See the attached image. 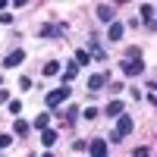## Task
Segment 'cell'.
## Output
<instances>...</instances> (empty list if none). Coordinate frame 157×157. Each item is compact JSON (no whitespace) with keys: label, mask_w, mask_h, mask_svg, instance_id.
Wrapping results in <instances>:
<instances>
[{"label":"cell","mask_w":157,"mask_h":157,"mask_svg":"<svg viewBox=\"0 0 157 157\" xmlns=\"http://www.w3.org/2000/svg\"><path fill=\"white\" fill-rule=\"evenodd\" d=\"M69 94H72V88H69V85H63V88H57V91H47V98H44V101H47V107H60V104L66 101Z\"/></svg>","instance_id":"7a4b0ae2"},{"label":"cell","mask_w":157,"mask_h":157,"mask_svg":"<svg viewBox=\"0 0 157 157\" xmlns=\"http://www.w3.org/2000/svg\"><path fill=\"white\" fill-rule=\"evenodd\" d=\"M98 19H101V22H113V6L101 3V6H98Z\"/></svg>","instance_id":"ba28073f"},{"label":"cell","mask_w":157,"mask_h":157,"mask_svg":"<svg viewBox=\"0 0 157 157\" xmlns=\"http://www.w3.org/2000/svg\"><path fill=\"white\" fill-rule=\"evenodd\" d=\"M22 60H25V50H13V54H6L3 66H6V69H16V66H19Z\"/></svg>","instance_id":"5b68a950"},{"label":"cell","mask_w":157,"mask_h":157,"mask_svg":"<svg viewBox=\"0 0 157 157\" xmlns=\"http://www.w3.org/2000/svg\"><path fill=\"white\" fill-rule=\"evenodd\" d=\"M141 16H145V22H151V19H154V6L145 3V6H141Z\"/></svg>","instance_id":"5bb4252c"},{"label":"cell","mask_w":157,"mask_h":157,"mask_svg":"<svg viewBox=\"0 0 157 157\" xmlns=\"http://www.w3.org/2000/svg\"><path fill=\"white\" fill-rule=\"evenodd\" d=\"M123 32H126L123 22H110V32L107 35H110V41H123Z\"/></svg>","instance_id":"52a82bcc"},{"label":"cell","mask_w":157,"mask_h":157,"mask_svg":"<svg viewBox=\"0 0 157 157\" xmlns=\"http://www.w3.org/2000/svg\"><path fill=\"white\" fill-rule=\"evenodd\" d=\"M85 63H88V50H78L75 54V66H85Z\"/></svg>","instance_id":"9a60e30c"},{"label":"cell","mask_w":157,"mask_h":157,"mask_svg":"<svg viewBox=\"0 0 157 157\" xmlns=\"http://www.w3.org/2000/svg\"><path fill=\"white\" fill-rule=\"evenodd\" d=\"M41 141H44L47 148H54V145H57V132H54V129H44V132H41Z\"/></svg>","instance_id":"30bf717a"},{"label":"cell","mask_w":157,"mask_h":157,"mask_svg":"<svg viewBox=\"0 0 157 157\" xmlns=\"http://www.w3.org/2000/svg\"><path fill=\"white\" fill-rule=\"evenodd\" d=\"M60 72V63H44V75H57Z\"/></svg>","instance_id":"4fadbf2b"},{"label":"cell","mask_w":157,"mask_h":157,"mask_svg":"<svg viewBox=\"0 0 157 157\" xmlns=\"http://www.w3.org/2000/svg\"><path fill=\"white\" fill-rule=\"evenodd\" d=\"M44 157H54V154H44Z\"/></svg>","instance_id":"7402d4cb"},{"label":"cell","mask_w":157,"mask_h":157,"mask_svg":"<svg viewBox=\"0 0 157 157\" xmlns=\"http://www.w3.org/2000/svg\"><path fill=\"white\" fill-rule=\"evenodd\" d=\"M13 132H16V135H29V132H32V126L25 123V120H16V126H13Z\"/></svg>","instance_id":"8fae6325"},{"label":"cell","mask_w":157,"mask_h":157,"mask_svg":"<svg viewBox=\"0 0 157 157\" xmlns=\"http://www.w3.org/2000/svg\"><path fill=\"white\" fill-rule=\"evenodd\" d=\"M88 151H91V157H107V138H91Z\"/></svg>","instance_id":"3957f363"},{"label":"cell","mask_w":157,"mask_h":157,"mask_svg":"<svg viewBox=\"0 0 157 157\" xmlns=\"http://www.w3.org/2000/svg\"><path fill=\"white\" fill-rule=\"evenodd\" d=\"M75 72H78V66H75V63H72V66H69L66 72H63V75H66V82H69V78H75Z\"/></svg>","instance_id":"ac0fdd59"},{"label":"cell","mask_w":157,"mask_h":157,"mask_svg":"<svg viewBox=\"0 0 157 157\" xmlns=\"http://www.w3.org/2000/svg\"><path fill=\"white\" fill-rule=\"evenodd\" d=\"M10 113H22V104L19 101H10Z\"/></svg>","instance_id":"d6986e66"},{"label":"cell","mask_w":157,"mask_h":157,"mask_svg":"<svg viewBox=\"0 0 157 157\" xmlns=\"http://www.w3.org/2000/svg\"><path fill=\"white\" fill-rule=\"evenodd\" d=\"M98 113H101L98 107H88V110H85V120H94V116H98Z\"/></svg>","instance_id":"ffe728a7"},{"label":"cell","mask_w":157,"mask_h":157,"mask_svg":"<svg viewBox=\"0 0 157 157\" xmlns=\"http://www.w3.org/2000/svg\"><path fill=\"white\" fill-rule=\"evenodd\" d=\"M10 145H13V135H6V132H3V135H0V151L10 148Z\"/></svg>","instance_id":"e0dca14e"},{"label":"cell","mask_w":157,"mask_h":157,"mask_svg":"<svg viewBox=\"0 0 157 157\" xmlns=\"http://www.w3.org/2000/svg\"><path fill=\"white\" fill-rule=\"evenodd\" d=\"M116 120H120V123H116V132H113L110 138H113V141H123V138L135 129V123H132V116H126V113H123V116H116Z\"/></svg>","instance_id":"6da1fadb"},{"label":"cell","mask_w":157,"mask_h":157,"mask_svg":"<svg viewBox=\"0 0 157 157\" xmlns=\"http://www.w3.org/2000/svg\"><path fill=\"white\" fill-rule=\"evenodd\" d=\"M104 113H107V116H123V101H110Z\"/></svg>","instance_id":"9c48e42d"},{"label":"cell","mask_w":157,"mask_h":157,"mask_svg":"<svg viewBox=\"0 0 157 157\" xmlns=\"http://www.w3.org/2000/svg\"><path fill=\"white\" fill-rule=\"evenodd\" d=\"M104 85H107V72H98V75L88 78V91H101Z\"/></svg>","instance_id":"8992f818"},{"label":"cell","mask_w":157,"mask_h":157,"mask_svg":"<svg viewBox=\"0 0 157 157\" xmlns=\"http://www.w3.org/2000/svg\"><path fill=\"white\" fill-rule=\"evenodd\" d=\"M47 126H50V113H38V120H35V129H41V132H44Z\"/></svg>","instance_id":"7c38bea8"},{"label":"cell","mask_w":157,"mask_h":157,"mask_svg":"<svg viewBox=\"0 0 157 157\" xmlns=\"http://www.w3.org/2000/svg\"><path fill=\"white\" fill-rule=\"evenodd\" d=\"M41 35H44V38H54V35H60V29H54V25H44Z\"/></svg>","instance_id":"2e32d148"},{"label":"cell","mask_w":157,"mask_h":157,"mask_svg":"<svg viewBox=\"0 0 157 157\" xmlns=\"http://www.w3.org/2000/svg\"><path fill=\"white\" fill-rule=\"evenodd\" d=\"M123 72L126 75H141V72H145V63H141V60H126L123 63Z\"/></svg>","instance_id":"277c9868"},{"label":"cell","mask_w":157,"mask_h":157,"mask_svg":"<svg viewBox=\"0 0 157 157\" xmlns=\"http://www.w3.org/2000/svg\"><path fill=\"white\" fill-rule=\"evenodd\" d=\"M135 157H151V151L148 148H135Z\"/></svg>","instance_id":"44dd1931"}]
</instances>
